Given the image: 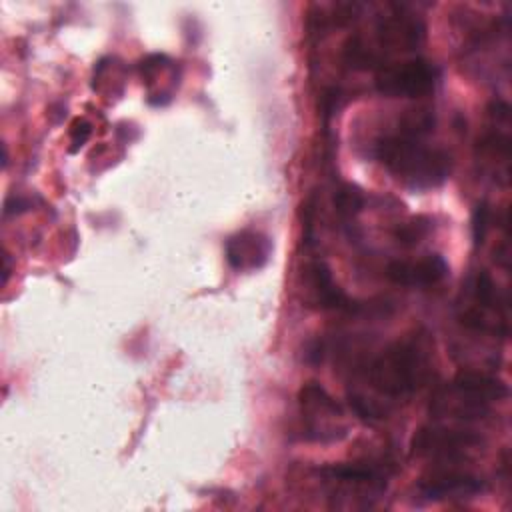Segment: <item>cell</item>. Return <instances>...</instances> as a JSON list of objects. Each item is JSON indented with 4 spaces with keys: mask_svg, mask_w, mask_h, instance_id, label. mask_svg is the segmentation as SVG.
<instances>
[{
    "mask_svg": "<svg viewBox=\"0 0 512 512\" xmlns=\"http://www.w3.org/2000/svg\"><path fill=\"white\" fill-rule=\"evenodd\" d=\"M368 388L380 400H406L418 392L430 374V352L420 336L398 340L362 368ZM386 410V408H384Z\"/></svg>",
    "mask_w": 512,
    "mask_h": 512,
    "instance_id": "cell-1",
    "label": "cell"
},
{
    "mask_svg": "<svg viewBox=\"0 0 512 512\" xmlns=\"http://www.w3.org/2000/svg\"><path fill=\"white\" fill-rule=\"evenodd\" d=\"M374 156L380 164L412 190L440 186L452 172L448 152L428 148L418 138L392 134L374 144Z\"/></svg>",
    "mask_w": 512,
    "mask_h": 512,
    "instance_id": "cell-2",
    "label": "cell"
},
{
    "mask_svg": "<svg viewBox=\"0 0 512 512\" xmlns=\"http://www.w3.org/2000/svg\"><path fill=\"white\" fill-rule=\"evenodd\" d=\"M298 404L304 418L302 436L312 442H332L348 434L342 422V406L318 382H308L298 392Z\"/></svg>",
    "mask_w": 512,
    "mask_h": 512,
    "instance_id": "cell-3",
    "label": "cell"
},
{
    "mask_svg": "<svg viewBox=\"0 0 512 512\" xmlns=\"http://www.w3.org/2000/svg\"><path fill=\"white\" fill-rule=\"evenodd\" d=\"M438 80V68L424 58L384 64L376 74V90L390 98H418Z\"/></svg>",
    "mask_w": 512,
    "mask_h": 512,
    "instance_id": "cell-4",
    "label": "cell"
},
{
    "mask_svg": "<svg viewBox=\"0 0 512 512\" xmlns=\"http://www.w3.org/2000/svg\"><path fill=\"white\" fill-rule=\"evenodd\" d=\"M484 446V438L472 430L422 426L410 440V452L432 458H462Z\"/></svg>",
    "mask_w": 512,
    "mask_h": 512,
    "instance_id": "cell-5",
    "label": "cell"
},
{
    "mask_svg": "<svg viewBox=\"0 0 512 512\" xmlns=\"http://www.w3.org/2000/svg\"><path fill=\"white\" fill-rule=\"evenodd\" d=\"M488 488L486 480L470 472H434L422 478L416 486L418 496L426 502L442 500H464L482 494Z\"/></svg>",
    "mask_w": 512,
    "mask_h": 512,
    "instance_id": "cell-6",
    "label": "cell"
},
{
    "mask_svg": "<svg viewBox=\"0 0 512 512\" xmlns=\"http://www.w3.org/2000/svg\"><path fill=\"white\" fill-rule=\"evenodd\" d=\"M376 40L382 50H416L426 40V24L420 16L396 6L392 14L380 18Z\"/></svg>",
    "mask_w": 512,
    "mask_h": 512,
    "instance_id": "cell-7",
    "label": "cell"
},
{
    "mask_svg": "<svg viewBox=\"0 0 512 512\" xmlns=\"http://www.w3.org/2000/svg\"><path fill=\"white\" fill-rule=\"evenodd\" d=\"M324 482L336 484L338 488H354L356 492L380 494L386 488V464L374 462H346V464H330L318 470Z\"/></svg>",
    "mask_w": 512,
    "mask_h": 512,
    "instance_id": "cell-8",
    "label": "cell"
},
{
    "mask_svg": "<svg viewBox=\"0 0 512 512\" xmlns=\"http://www.w3.org/2000/svg\"><path fill=\"white\" fill-rule=\"evenodd\" d=\"M304 280L308 288L314 294V300L320 308L326 310H346V312H358L360 306L354 304L338 284L332 280V272L322 260H312L304 268Z\"/></svg>",
    "mask_w": 512,
    "mask_h": 512,
    "instance_id": "cell-9",
    "label": "cell"
},
{
    "mask_svg": "<svg viewBox=\"0 0 512 512\" xmlns=\"http://www.w3.org/2000/svg\"><path fill=\"white\" fill-rule=\"evenodd\" d=\"M448 274V264L442 256L430 254L418 262L394 260L386 266V278L400 286H430Z\"/></svg>",
    "mask_w": 512,
    "mask_h": 512,
    "instance_id": "cell-10",
    "label": "cell"
},
{
    "mask_svg": "<svg viewBox=\"0 0 512 512\" xmlns=\"http://www.w3.org/2000/svg\"><path fill=\"white\" fill-rule=\"evenodd\" d=\"M270 240L252 230L238 232L226 242V260L234 270H256L268 262Z\"/></svg>",
    "mask_w": 512,
    "mask_h": 512,
    "instance_id": "cell-11",
    "label": "cell"
},
{
    "mask_svg": "<svg viewBox=\"0 0 512 512\" xmlns=\"http://www.w3.org/2000/svg\"><path fill=\"white\" fill-rule=\"evenodd\" d=\"M448 386L458 394L486 406H490L492 402H500L508 396V386L504 384V380L474 370H460Z\"/></svg>",
    "mask_w": 512,
    "mask_h": 512,
    "instance_id": "cell-12",
    "label": "cell"
},
{
    "mask_svg": "<svg viewBox=\"0 0 512 512\" xmlns=\"http://www.w3.org/2000/svg\"><path fill=\"white\" fill-rule=\"evenodd\" d=\"M364 204V194L352 184H342L334 194V208L342 218H354L358 212H362Z\"/></svg>",
    "mask_w": 512,
    "mask_h": 512,
    "instance_id": "cell-13",
    "label": "cell"
},
{
    "mask_svg": "<svg viewBox=\"0 0 512 512\" xmlns=\"http://www.w3.org/2000/svg\"><path fill=\"white\" fill-rule=\"evenodd\" d=\"M430 230V222L426 218H414L406 224H402L398 230H396V240L400 244H406V246H412L416 242H420V238H424Z\"/></svg>",
    "mask_w": 512,
    "mask_h": 512,
    "instance_id": "cell-14",
    "label": "cell"
},
{
    "mask_svg": "<svg viewBox=\"0 0 512 512\" xmlns=\"http://www.w3.org/2000/svg\"><path fill=\"white\" fill-rule=\"evenodd\" d=\"M490 228V208L486 202L478 204L472 214V236L476 244H482Z\"/></svg>",
    "mask_w": 512,
    "mask_h": 512,
    "instance_id": "cell-15",
    "label": "cell"
},
{
    "mask_svg": "<svg viewBox=\"0 0 512 512\" xmlns=\"http://www.w3.org/2000/svg\"><path fill=\"white\" fill-rule=\"evenodd\" d=\"M92 134V128L86 120H76L72 124V130H70V152H76L78 148H82L86 144V140L90 138Z\"/></svg>",
    "mask_w": 512,
    "mask_h": 512,
    "instance_id": "cell-16",
    "label": "cell"
},
{
    "mask_svg": "<svg viewBox=\"0 0 512 512\" xmlns=\"http://www.w3.org/2000/svg\"><path fill=\"white\" fill-rule=\"evenodd\" d=\"M8 274H10V256L4 254V278H2L4 284L8 282Z\"/></svg>",
    "mask_w": 512,
    "mask_h": 512,
    "instance_id": "cell-17",
    "label": "cell"
}]
</instances>
